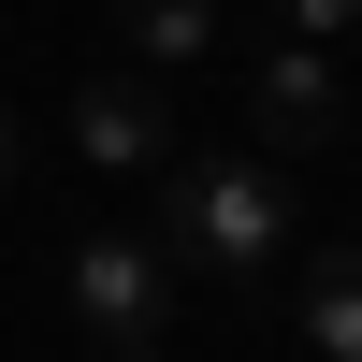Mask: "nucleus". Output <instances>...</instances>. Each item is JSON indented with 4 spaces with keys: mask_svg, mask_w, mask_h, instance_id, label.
Here are the masks:
<instances>
[{
    "mask_svg": "<svg viewBox=\"0 0 362 362\" xmlns=\"http://www.w3.org/2000/svg\"><path fill=\"white\" fill-rule=\"evenodd\" d=\"M276 232H290V189L261 160H160V232H145V247H160L174 276L261 290L276 276Z\"/></svg>",
    "mask_w": 362,
    "mask_h": 362,
    "instance_id": "obj_1",
    "label": "nucleus"
},
{
    "mask_svg": "<svg viewBox=\"0 0 362 362\" xmlns=\"http://www.w3.org/2000/svg\"><path fill=\"white\" fill-rule=\"evenodd\" d=\"M73 319H87L116 362H145V348H160V319H174V261L145 247V232H102V247H73Z\"/></svg>",
    "mask_w": 362,
    "mask_h": 362,
    "instance_id": "obj_2",
    "label": "nucleus"
},
{
    "mask_svg": "<svg viewBox=\"0 0 362 362\" xmlns=\"http://www.w3.org/2000/svg\"><path fill=\"white\" fill-rule=\"evenodd\" d=\"M247 131L276 145V160H319V145L348 131V87H334V58H319V44H276V58L247 73Z\"/></svg>",
    "mask_w": 362,
    "mask_h": 362,
    "instance_id": "obj_3",
    "label": "nucleus"
},
{
    "mask_svg": "<svg viewBox=\"0 0 362 362\" xmlns=\"http://www.w3.org/2000/svg\"><path fill=\"white\" fill-rule=\"evenodd\" d=\"M73 160L87 174H160L174 160V102H160V73H102L73 102Z\"/></svg>",
    "mask_w": 362,
    "mask_h": 362,
    "instance_id": "obj_4",
    "label": "nucleus"
},
{
    "mask_svg": "<svg viewBox=\"0 0 362 362\" xmlns=\"http://www.w3.org/2000/svg\"><path fill=\"white\" fill-rule=\"evenodd\" d=\"M290 319H305L319 362H362V247H319L305 276H290Z\"/></svg>",
    "mask_w": 362,
    "mask_h": 362,
    "instance_id": "obj_5",
    "label": "nucleus"
},
{
    "mask_svg": "<svg viewBox=\"0 0 362 362\" xmlns=\"http://www.w3.org/2000/svg\"><path fill=\"white\" fill-rule=\"evenodd\" d=\"M116 44H131V73H189L218 44V0H116Z\"/></svg>",
    "mask_w": 362,
    "mask_h": 362,
    "instance_id": "obj_6",
    "label": "nucleus"
},
{
    "mask_svg": "<svg viewBox=\"0 0 362 362\" xmlns=\"http://www.w3.org/2000/svg\"><path fill=\"white\" fill-rule=\"evenodd\" d=\"M362 0H290V44H319V29H348Z\"/></svg>",
    "mask_w": 362,
    "mask_h": 362,
    "instance_id": "obj_7",
    "label": "nucleus"
},
{
    "mask_svg": "<svg viewBox=\"0 0 362 362\" xmlns=\"http://www.w3.org/2000/svg\"><path fill=\"white\" fill-rule=\"evenodd\" d=\"M15 160H29V116H15V102H0V189H15Z\"/></svg>",
    "mask_w": 362,
    "mask_h": 362,
    "instance_id": "obj_8",
    "label": "nucleus"
}]
</instances>
